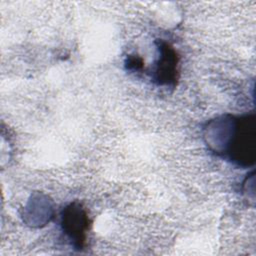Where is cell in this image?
<instances>
[{
  "label": "cell",
  "instance_id": "cell-1",
  "mask_svg": "<svg viewBox=\"0 0 256 256\" xmlns=\"http://www.w3.org/2000/svg\"><path fill=\"white\" fill-rule=\"evenodd\" d=\"M255 148L256 125L252 114L237 119L227 153L239 165H251L255 159Z\"/></svg>",
  "mask_w": 256,
  "mask_h": 256
},
{
  "label": "cell",
  "instance_id": "cell-2",
  "mask_svg": "<svg viewBox=\"0 0 256 256\" xmlns=\"http://www.w3.org/2000/svg\"><path fill=\"white\" fill-rule=\"evenodd\" d=\"M61 225L64 233L70 238L73 244L78 248L82 247L89 228V218L79 203H71L63 210Z\"/></svg>",
  "mask_w": 256,
  "mask_h": 256
},
{
  "label": "cell",
  "instance_id": "cell-3",
  "mask_svg": "<svg viewBox=\"0 0 256 256\" xmlns=\"http://www.w3.org/2000/svg\"><path fill=\"white\" fill-rule=\"evenodd\" d=\"M159 51L160 56L156 64L154 79L160 85L175 84L178 79V57L176 52L165 42L160 44Z\"/></svg>",
  "mask_w": 256,
  "mask_h": 256
}]
</instances>
